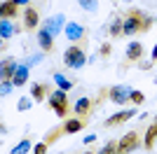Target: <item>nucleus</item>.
Returning a JSON list of instances; mask_svg holds the SVG:
<instances>
[{"instance_id": "13", "label": "nucleus", "mask_w": 157, "mask_h": 154, "mask_svg": "<svg viewBox=\"0 0 157 154\" xmlns=\"http://www.w3.org/2000/svg\"><path fill=\"white\" fill-rule=\"evenodd\" d=\"M89 110H92V101H89V98H80V101L75 103V115L85 117V115H89Z\"/></svg>"}, {"instance_id": "28", "label": "nucleus", "mask_w": 157, "mask_h": 154, "mask_svg": "<svg viewBox=\"0 0 157 154\" xmlns=\"http://www.w3.org/2000/svg\"><path fill=\"white\" fill-rule=\"evenodd\" d=\"M28 108V101H19V110H26Z\"/></svg>"}, {"instance_id": "27", "label": "nucleus", "mask_w": 157, "mask_h": 154, "mask_svg": "<svg viewBox=\"0 0 157 154\" xmlns=\"http://www.w3.org/2000/svg\"><path fill=\"white\" fill-rule=\"evenodd\" d=\"M10 89H12V82H10V84H7V82L2 84V94H7V91H10Z\"/></svg>"}, {"instance_id": "3", "label": "nucleus", "mask_w": 157, "mask_h": 154, "mask_svg": "<svg viewBox=\"0 0 157 154\" xmlns=\"http://www.w3.org/2000/svg\"><path fill=\"white\" fill-rule=\"evenodd\" d=\"M136 147H138V135H136V131H131V133H127L124 138L117 142V154H129Z\"/></svg>"}, {"instance_id": "22", "label": "nucleus", "mask_w": 157, "mask_h": 154, "mask_svg": "<svg viewBox=\"0 0 157 154\" xmlns=\"http://www.w3.org/2000/svg\"><path fill=\"white\" fill-rule=\"evenodd\" d=\"M143 94H141V91H131V96H129V101L131 103H136V105H138V103H143Z\"/></svg>"}, {"instance_id": "30", "label": "nucleus", "mask_w": 157, "mask_h": 154, "mask_svg": "<svg viewBox=\"0 0 157 154\" xmlns=\"http://www.w3.org/2000/svg\"><path fill=\"white\" fill-rule=\"evenodd\" d=\"M152 58H157V45H155V49H152Z\"/></svg>"}, {"instance_id": "2", "label": "nucleus", "mask_w": 157, "mask_h": 154, "mask_svg": "<svg viewBox=\"0 0 157 154\" xmlns=\"http://www.w3.org/2000/svg\"><path fill=\"white\" fill-rule=\"evenodd\" d=\"M63 61H66L68 68H82L85 65V51L80 49V47H71V49H66Z\"/></svg>"}, {"instance_id": "18", "label": "nucleus", "mask_w": 157, "mask_h": 154, "mask_svg": "<svg viewBox=\"0 0 157 154\" xmlns=\"http://www.w3.org/2000/svg\"><path fill=\"white\" fill-rule=\"evenodd\" d=\"M28 149H31V140H28V138H24V140H21L19 145L12 149V154H26Z\"/></svg>"}, {"instance_id": "1", "label": "nucleus", "mask_w": 157, "mask_h": 154, "mask_svg": "<svg viewBox=\"0 0 157 154\" xmlns=\"http://www.w3.org/2000/svg\"><path fill=\"white\" fill-rule=\"evenodd\" d=\"M49 105L54 108V112L59 117H66L68 115V96H66V91H54L52 96H49Z\"/></svg>"}, {"instance_id": "29", "label": "nucleus", "mask_w": 157, "mask_h": 154, "mask_svg": "<svg viewBox=\"0 0 157 154\" xmlns=\"http://www.w3.org/2000/svg\"><path fill=\"white\" fill-rule=\"evenodd\" d=\"M14 2H17V5H26V7H28V2H31V0H14Z\"/></svg>"}, {"instance_id": "31", "label": "nucleus", "mask_w": 157, "mask_h": 154, "mask_svg": "<svg viewBox=\"0 0 157 154\" xmlns=\"http://www.w3.org/2000/svg\"><path fill=\"white\" fill-rule=\"evenodd\" d=\"M85 154H92V152H85Z\"/></svg>"}, {"instance_id": "9", "label": "nucleus", "mask_w": 157, "mask_h": 154, "mask_svg": "<svg viewBox=\"0 0 157 154\" xmlns=\"http://www.w3.org/2000/svg\"><path fill=\"white\" fill-rule=\"evenodd\" d=\"M134 115H136L134 110H127V112H120V115L110 117V119H105V126H117V124H122V122H127V119H131Z\"/></svg>"}, {"instance_id": "19", "label": "nucleus", "mask_w": 157, "mask_h": 154, "mask_svg": "<svg viewBox=\"0 0 157 154\" xmlns=\"http://www.w3.org/2000/svg\"><path fill=\"white\" fill-rule=\"evenodd\" d=\"M61 21H63L61 16H54V19H49V26H45V28H47V31H49V33L54 35V33H56V31L61 28Z\"/></svg>"}, {"instance_id": "12", "label": "nucleus", "mask_w": 157, "mask_h": 154, "mask_svg": "<svg viewBox=\"0 0 157 154\" xmlns=\"http://www.w3.org/2000/svg\"><path fill=\"white\" fill-rule=\"evenodd\" d=\"M14 75H17V65H14V61H5V63H2V82L14 79Z\"/></svg>"}, {"instance_id": "10", "label": "nucleus", "mask_w": 157, "mask_h": 154, "mask_svg": "<svg viewBox=\"0 0 157 154\" xmlns=\"http://www.w3.org/2000/svg\"><path fill=\"white\" fill-rule=\"evenodd\" d=\"M141 56H143V45H141V42H131V45L127 47V58H129V61H138Z\"/></svg>"}, {"instance_id": "17", "label": "nucleus", "mask_w": 157, "mask_h": 154, "mask_svg": "<svg viewBox=\"0 0 157 154\" xmlns=\"http://www.w3.org/2000/svg\"><path fill=\"white\" fill-rule=\"evenodd\" d=\"M122 33H124V19H115L110 26V35L113 38H120Z\"/></svg>"}, {"instance_id": "7", "label": "nucleus", "mask_w": 157, "mask_h": 154, "mask_svg": "<svg viewBox=\"0 0 157 154\" xmlns=\"http://www.w3.org/2000/svg\"><path fill=\"white\" fill-rule=\"evenodd\" d=\"M19 12V5L14 2V0H5L2 7H0V14H2V19H14Z\"/></svg>"}, {"instance_id": "25", "label": "nucleus", "mask_w": 157, "mask_h": 154, "mask_svg": "<svg viewBox=\"0 0 157 154\" xmlns=\"http://www.w3.org/2000/svg\"><path fill=\"white\" fill-rule=\"evenodd\" d=\"M47 145H49V142H40V145H35V152H33V154H47Z\"/></svg>"}, {"instance_id": "14", "label": "nucleus", "mask_w": 157, "mask_h": 154, "mask_svg": "<svg viewBox=\"0 0 157 154\" xmlns=\"http://www.w3.org/2000/svg\"><path fill=\"white\" fill-rule=\"evenodd\" d=\"M155 138H157V122L152 124L148 131H145V140H143L145 149H152V145H155Z\"/></svg>"}, {"instance_id": "4", "label": "nucleus", "mask_w": 157, "mask_h": 154, "mask_svg": "<svg viewBox=\"0 0 157 154\" xmlns=\"http://www.w3.org/2000/svg\"><path fill=\"white\" fill-rule=\"evenodd\" d=\"M129 96H131V91H127L124 86H113V89H108V98H110L113 103H127L129 101Z\"/></svg>"}, {"instance_id": "21", "label": "nucleus", "mask_w": 157, "mask_h": 154, "mask_svg": "<svg viewBox=\"0 0 157 154\" xmlns=\"http://www.w3.org/2000/svg\"><path fill=\"white\" fill-rule=\"evenodd\" d=\"M98 154H117V142H115V140H110V142H108V145H105V147L101 149Z\"/></svg>"}, {"instance_id": "15", "label": "nucleus", "mask_w": 157, "mask_h": 154, "mask_svg": "<svg viewBox=\"0 0 157 154\" xmlns=\"http://www.w3.org/2000/svg\"><path fill=\"white\" fill-rule=\"evenodd\" d=\"M31 94H33L35 101H45V96H47V84H33Z\"/></svg>"}, {"instance_id": "5", "label": "nucleus", "mask_w": 157, "mask_h": 154, "mask_svg": "<svg viewBox=\"0 0 157 154\" xmlns=\"http://www.w3.org/2000/svg\"><path fill=\"white\" fill-rule=\"evenodd\" d=\"M38 21H40L38 9H35V7H26V12H24V28H26V31H33V28H38Z\"/></svg>"}, {"instance_id": "16", "label": "nucleus", "mask_w": 157, "mask_h": 154, "mask_svg": "<svg viewBox=\"0 0 157 154\" xmlns=\"http://www.w3.org/2000/svg\"><path fill=\"white\" fill-rule=\"evenodd\" d=\"M26 77H28V68H17V75H14L12 84H17V86H21V84H26Z\"/></svg>"}, {"instance_id": "24", "label": "nucleus", "mask_w": 157, "mask_h": 154, "mask_svg": "<svg viewBox=\"0 0 157 154\" xmlns=\"http://www.w3.org/2000/svg\"><path fill=\"white\" fill-rule=\"evenodd\" d=\"M0 33H2V40H5L7 35H10V33H12V26L7 24V19H2V31H0Z\"/></svg>"}, {"instance_id": "26", "label": "nucleus", "mask_w": 157, "mask_h": 154, "mask_svg": "<svg viewBox=\"0 0 157 154\" xmlns=\"http://www.w3.org/2000/svg\"><path fill=\"white\" fill-rule=\"evenodd\" d=\"M108 54H110V45H103L101 47V56H108Z\"/></svg>"}, {"instance_id": "11", "label": "nucleus", "mask_w": 157, "mask_h": 154, "mask_svg": "<svg viewBox=\"0 0 157 154\" xmlns=\"http://www.w3.org/2000/svg\"><path fill=\"white\" fill-rule=\"evenodd\" d=\"M38 40H40V47H42V49H45V51H52L54 42H52V33L47 31V28H42V31H40Z\"/></svg>"}, {"instance_id": "6", "label": "nucleus", "mask_w": 157, "mask_h": 154, "mask_svg": "<svg viewBox=\"0 0 157 154\" xmlns=\"http://www.w3.org/2000/svg\"><path fill=\"white\" fill-rule=\"evenodd\" d=\"M66 38L73 40V42H78V40L85 38V28L78 24H66Z\"/></svg>"}, {"instance_id": "8", "label": "nucleus", "mask_w": 157, "mask_h": 154, "mask_svg": "<svg viewBox=\"0 0 157 154\" xmlns=\"http://www.w3.org/2000/svg\"><path fill=\"white\" fill-rule=\"evenodd\" d=\"M85 122L87 119H82V117H78V119H66L63 133H78V131H82V128H85Z\"/></svg>"}, {"instance_id": "20", "label": "nucleus", "mask_w": 157, "mask_h": 154, "mask_svg": "<svg viewBox=\"0 0 157 154\" xmlns=\"http://www.w3.org/2000/svg\"><path fill=\"white\" fill-rule=\"evenodd\" d=\"M54 79H56V84L61 86V91H68V89L73 86V82H68V79H66L63 75H54Z\"/></svg>"}, {"instance_id": "23", "label": "nucleus", "mask_w": 157, "mask_h": 154, "mask_svg": "<svg viewBox=\"0 0 157 154\" xmlns=\"http://www.w3.org/2000/svg\"><path fill=\"white\" fill-rule=\"evenodd\" d=\"M80 5L85 7V9H89V12H94L96 9V0H80Z\"/></svg>"}]
</instances>
